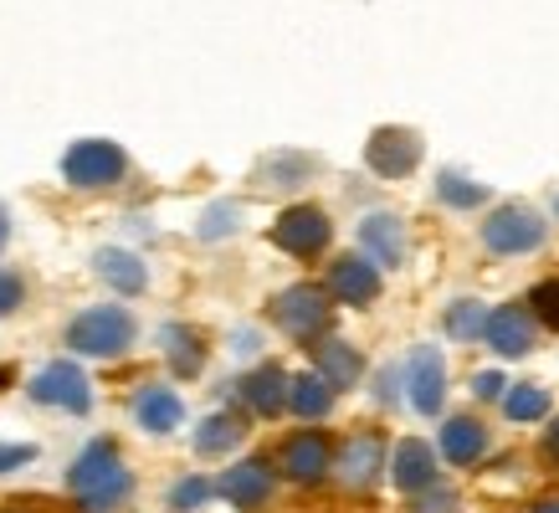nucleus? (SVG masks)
I'll use <instances>...</instances> for the list:
<instances>
[{
	"label": "nucleus",
	"instance_id": "obj_1",
	"mask_svg": "<svg viewBox=\"0 0 559 513\" xmlns=\"http://www.w3.org/2000/svg\"><path fill=\"white\" fill-rule=\"evenodd\" d=\"M68 488L78 498L83 513H114L123 498L134 493V473L123 467V452L114 437H98L78 452V462L68 467Z\"/></svg>",
	"mask_w": 559,
	"mask_h": 513
},
{
	"label": "nucleus",
	"instance_id": "obj_2",
	"mask_svg": "<svg viewBox=\"0 0 559 513\" xmlns=\"http://www.w3.org/2000/svg\"><path fill=\"white\" fill-rule=\"evenodd\" d=\"M267 319L283 329L288 339L319 344V339H329V329H334V298L323 293V283H293V288L267 298Z\"/></svg>",
	"mask_w": 559,
	"mask_h": 513
},
{
	"label": "nucleus",
	"instance_id": "obj_3",
	"mask_svg": "<svg viewBox=\"0 0 559 513\" xmlns=\"http://www.w3.org/2000/svg\"><path fill=\"white\" fill-rule=\"evenodd\" d=\"M129 344H134V319H129V308L98 303V308H83V313L68 324V349L72 355L114 359V355H123Z\"/></svg>",
	"mask_w": 559,
	"mask_h": 513
},
{
	"label": "nucleus",
	"instance_id": "obj_4",
	"mask_svg": "<svg viewBox=\"0 0 559 513\" xmlns=\"http://www.w3.org/2000/svg\"><path fill=\"white\" fill-rule=\"evenodd\" d=\"M544 241H549V222L524 201L498 205L488 222H483V247L492 256H528V252H539Z\"/></svg>",
	"mask_w": 559,
	"mask_h": 513
},
{
	"label": "nucleus",
	"instance_id": "obj_5",
	"mask_svg": "<svg viewBox=\"0 0 559 513\" xmlns=\"http://www.w3.org/2000/svg\"><path fill=\"white\" fill-rule=\"evenodd\" d=\"M129 175V154L114 144V139H78L68 154H62V180L78 190H108Z\"/></svg>",
	"mask_w": 559,
	"mask_h": 513
},
{
	"label": "nucleus",
	"instance_id": "obj_6",
	"mask_svg": "<svg viewBox=\"0 0 559 513\" xmlns=\"http://www.w3.org/2000/svg\"><path fill=\"white\" fill-rule=\"evenodd\" d=\"M380 473H385V437L380 431H349L340 446H334V473L344 493H374L380 488Z\"/></svg>",
	"mask_w": 559,
	"mask_h": 513
},
{
	"label": "nucleus",
	"instance_id": "obj_7",
	"mask_svg": "<svg viewBox=\"0 0 559 513\" xmlns=\"http://www.w3.org/2000/svg\"><path fill=\"white\" fill-rule=\"evenodd\" d=\"M277 467H283V478L298 482V488H319L329 473H334V437H323V431H293L288 442L277 446Z\"/></svg>",
	"mask_w": 559,
	"mask_h": 513
},
{
	"label": "nucleus",
	"instance_id": "obj_8",
	"mask_svg": "<svg viewBox=\"0 0 559 513\" xmlns=\"http://www.w3.org/2000/svg\"><path fill=\"white\" fill-rule=\"evenodd\" d=\"M32 401L68 410V416H87L93 410V385H87L78 359H51L47 370L32 380Z\"/></svg>",
	"mask_w": 559,
	"mask_h": 513
},
{
	"label": "nucleus",
	"instance_id": "obj_9",
	"mask_svg": "<svg viewBox=\"0 0 559 513\" xmlns=\"http://www.w3.org/2000/svg\"><path fill=\"white\" fill-rule=\"evenodd\" d=\"M329 237H334V226H329V216H323L319 205H288L277 222H272V247H283L288 256H319L323 247H329Z\"/></svg>",
	"mask_w": 559,
	"mask_h": 513
},
{
	"label": "nucleus",
	"instance_id": "obj_10",
	"mask_svg": "<svg viewBox=\"0 0 559 513\" xmlns=\"http://www.w3.org/2000/svg\"><path fill=\"white\" fill-rule=\"evenodd\" d=\"M401 380H406V401L421 410V416H437V410L447 406V359H441V349H431V344L411 349Z\"/></svg>",
	"mask_w": 559,
	"mask_h": 513
},
{
	"label": "nucleus",
	"instance_id": "obj_11",
	"mask_svg": "<svg viewBox=\"0 0 559 513\" xmlns=\"http://www.w3.org/2000/svg\"><path fill=\"white\" fill-rule=\"evenodd\" d=\"M380 267H374L370 256L359 252H344L334 256V267H329V283H323V293L334 298V303H349V308H370L374 298H380Z\"/></svg>",
	"mask_w": 559,
	"mask_h": 513
},
{
	"label": "nucleus",
	"instance_id": "obj_12",
	"mask_svg": "<svg viewBox=\"0 0 559 513\" xmlns=\"http://www.w3.org/2000/svg\"><path fill=\"white\" fill-rule=\"evenodd\" d=\"M277 488V467L267 457H241L237 467H226V478L216 482V493L241 513H257Z\"/></svg>",
	"mask_w": 559,
	"mask_h": 513
},
{
	"label": "nucleus",
	"instance_id": "obj_13",
	"mask_svg": "<svg viewBox=\"0 0 559 513\" xmlns=\"http://www.w3.org/2000/svg\"><path fill=\"white\" fill-rule=\"evenodd\" d=\"M365 159H370L374 175L406 180L421 165V134H411V129H374L370 144H365Z\"/></svg>",
	"mask_w": 559,
	"mask_h": 513
},
{
	"label": "nucleus",
	"instance_id": "obj_14",
	"mask_svg": "<svg viewBox=\"0 0 559 513\" xmlns=\"http://www.w3.org/2000/svg\"><path fill=\"white\" fill-rule=\"evenodd\" d=\"M437 467H441L437 446L421 442V437H406V442H395V452H390V482L406 498H416V493H426L431 482H441Z\"/></svg>",
	"mask_w": 559,
	"mask_h": 513
},
{
	"label": "nucleus",
	"instance_id": "obj_15",
	"mask_svg": "<svg viewBox=\"0 0 559 513\" xmlns=\"http://www.w3.org/2000/svg\"><path fill=\"white\" fill-rule=\"evenodd\" d=\"M288 385H293L288 370H283L277 359H262L257 370H247V375L237 380V395L247 401L252 416H283V410H288Z\"/></svg>",
	"mask_w": 559,
	"mask_h": 513
},
{
	"label": "nucleus",
	"instance_id": "obj_16",
	"mask_svg": "<svg viewBox=\"0 0 559 513\" xmlns=\"http://www.w3.org/2000/svg\"><path fill=\"white\" fill-rule=\"evenodd\" d=\"M483 339L498 349L503 359H524L539 339V324L528 319L524 303H503V308H488V329H483Z\"/></svg>",
	"mask_w": 559,
	"mask_h": 513
},
{
	"label": "nucleus",
	"instance_id": "obj_17",
	"mask_svg": "<svg viewBox=\"0 0 559 513\" xmlns=\"http://www.w3.org/2000/svg\"><path fill=\"white\" fill-rule=\"evenodd\" d=\"M359 247L374 267H401L406 262V222L390 216V211H374L359 222Z\"/></svg>",
	"mask_w": 559,
	"mask_h": 513
},
{
	"label": "nucleus",
	"instance_id": "obj_18",
	"mask_svg": "<svg viewBox=\"0 0 559 513\" xmlns=\"http://www.w3.org/2000/svg\"><path fill=\"white\" fill-rule=\"evenodd\" d=\"M437 442H441L437 457H447L452 467H473V462L488 457V427L477 421L473 410H467V416H447Z\"/></svg>",
	"mask_w": 559,
	"mask_h": 513
},
{
	"label": "nucleus",
	"instance_id": "obj_19",
	"mask_svg": "<svg viewBox=\"0 0 559 513\" xmlns=\"http://www.w3.org/2000/svg\"><path fill=\"white\" fill-rule=\"evenodd\" d=\"M134 421L150 437H170L180 421H186V401L170 391V385H144V391L134 395Z\"/></svg>",
	"mask_w": 559,
	"mask_h": 513
},
{
	"label": "nucleus",
	"instance_id": "obj_20",
	"mask_svg": "<svg viewBox=\"0 0 559 513\" xmlns=\"http://www.w3.org/2000/svg\"><path fill=\"white\" fill-rule=\"evenodd\" d=\"M313 375H323L329 385H334V395H340V391H349V385H359V375H365V355L344 339H319L313 344Z\"/></svg>",
	"mask_w": 559,
	"mask_h": 513
},
{
	"label": "nucleus",
	"instance_id": "obj_21",
	"mask_svg": "<svg viewBox=\"0 0 559 513\" xmlns=\"http://www.w3.org/2000/svg\"><path fill=\"white\" fill-rule=\"evenodd\" d=\"M93 273H98L108 288H119V293H144L150 288V267H144V256L123 252V247H98V252H93Z\"/></svg>",
	"mask_w": 559,
	"mask_h": 513
},
{
	"label": "nucleus",
	"instance_id": "obj_22",
	"mask_svg": "<svg viewBox=\"0 0 559 513\" xmlns=\"http://www.w3.org/2000/svg\"><path fill=\"white\" fill-rule=\"evenodd\" d=\"M159 344H165L170 370L180 380H195L205 370V334L195 324H165V329H159Z\"/></svg>",
	"mask_w": 559,
	"mask_h": 513
},
{
	"label": "nucleus",
	"instance_id": "obj_23",
	"mask_svg": "<svg viewBox=\"0 0 559 513\" xmlns=\"http://www.w3.org/2000/svg\"><path fill=\"white\" fill-rule=\"evenodd\" d=\"M241 442H247V416H237V410H216V416H205L195 427V452L201 457H226Z\"/></svg>",
	"mask_w": 559,
	"mask_h": 513
},
{
	"label": "nucleus",
	"instance_id": "obj_24",
	"mask_svg": "<svg viewBox=\"0 0 559 513\" xmlns=\"http://www.w3.org/2000/svg\"><path fill=\"white\" fill-rule=\"evenodd\" d=\"M288 410H293V416H304V421H323V416L334 410V385H329L323 375H313V370L293 375V385H288Z\"/></svg>",
	"mask_w": 559,
	"mask_h": 513
},
{
	"label": "nucleus",
	"instance_id": "obj_25",
	"mask_svg": "<svg viewBox=\"0 0 559 513\" xmlns=\"http://www.w3.org/2000/svg\"><path fill=\"white\" fill-rule=\"evenodd\" d=\"M549 410H555V401H549V391L544 385H509L503 391V416L509 421H549Z\"/></svg>",
	"mask_w": 559,
	"mask_h": 513
},
{
	"label": "nucleus",
	"instance_id": "obj_26",
	"mask_svg": "<svg viewBox=\"0 0 559 513\" xmlns=\"http://www.w3.org/2000/svg\"><path fill=\"white\" fill-rule=\"evenodd\" d=\"M441 329H447V339H457V344H477V339H483V329H488V308L477 303V298H457V303L447 308V319H441Z\"/></svg>",
	"mask_w": 559,
	"mask_h": 513
},
{
	"label": "nucleus",
	"instance_id": "obj_27",
	"mask_svg": "<svg viewBox=\"0 0 559 513\" xmlns=\"http://www.w3.org/2000/svg\"><path fill=\"white\" fill-rule=\"evenodd\" d=\"M524 308H528V319H534V324H539V329H549V334H559V273L539 277V283L528 288Z\"/></svg>",
	"mask_w": 559,
	"mask_h": 513
},
{
	"label": "nucleus",
	"instance_id": "obj_28",
	"mask_svg": "<svg viewBox=\"0 0 559 513\" xmlns=\"http://www.w3.org/2000/svg\"><path fill=\"white\" fill-rule=\"evenodd\" d=\"M437 195H441V205H452V211H473V205L488 201V186H477V180H462L457 170H441V175H437Z\"/></svg>",
	"mask_w": 559,
	"mask_h": 513
},
{
	"label": "nucleus",
	"instance_id": "obj_29",
	"mask_svg": "<svg viewBox=\"0 0 559 513\" xmlns=\"http://www.w3.org/2000/svg\"><path fill=\"white\" fill-rule=\"evenodd\" d=\"M237 222H241L237 205H231V201H216V205H211V211L201 216V237H205V241L231 237V231H237Z\"/></svg>",
	"mask_w": 559,
	"mask_h": 513
},
{
	"label": "nucleus",
	"instance_id": "obj_30",
	"mask_svg": "<svg viewBox=\"0 0 559 513\" xmlns=\"http://www.w3.org/2000/svg\"><path fill=\"white\" fill-rule=\"evenodd\" d=\"M211 493H216V482H205V478H180V482L170 488V509H175V513H190V509H201Z\"/></svg>",
	"mask_w": 559,
	"mask_h": 513
},
{
	"label": "nucleus",
	"instance_id": "obj_31",
	"mask_svg": "<svg viewBox=\"0 0 559 513\" xmlns=\"http://www.w3.org/2000/svg\"><path fill=\"white\" fill-rule=\"evenodd\" d=\"M457 509V493L447 482H431L426 493H416V513H452Z\"/></svg>",
	"mask_w": 559,
	"mask_h": 513
},
{
	"label": "nucleus",
	"instance_id": "obj_32",
	"mask_svg": "<svg viewBox=\"0 0 559 513\" xmlns=\"http://www.w3.org/2000/svg\"><path fill=\"white\" fill-rule=\"evenodd\" d=\"M21 303H26V283H21L16 273H0V319L16 313Z\"/></svg>",
	"mask_w": 559,
	"mask_h": 513
},
{
	"label": "nucleus",
	"instance_id": "obj_33",
	"mask_svg": "<svg viewBox=\"0 0 559 513\" xmlns=\"http://www.w3.org/2000/svg\"><path fill=\"white\" fill-rule=\"evenodd\" d=\"M32 457H36V446H26V442H0V478H5V473H16V467H26Z\"/></svg>",
	"mask_w": 559,
	"mask_h": 513
},
{
	"label": "nucleus",
	"instance_id": "obj_34",
	"mask_svg": "<svg viewBox=\"0 0 559 513\" xmlns=\"http://www.w3.org/2000/svg\"><path fill=\"white\" fill-rule=\"evenodd\" d=\"M503 391H509V380L498 375V370H483V375H473V395H477V401H503Z\"/></svg>",
	"mask_w": 559,
	"mask_h": 513
},
{
	"label": "nucleus",
	"instance_id": "obj_35",
	"mask_svg": "<svg viewBox=\"0 0 559 513\" xmlns=\"http://www.w3.org/2000/svg\"><path fill=\"white\" fill-rule=\"evenodd\" d=\"M374 395H380V406H395V401H401V370H380Z\"/></svg>",
	"mask_w": 559,
	"mask_h": 513
},
{
	"label": "nucleus",
	"instance_id": "obj_36",
	"mask_svg": "<svg viewBox=\"0 0 559 513\" xmlns=\"http://www.w3.org/2000/svg\"><path fill=\"white\" fill-rule=\"evenodd\" d=\"M544 457H549V462L559 467V416L549 421V427H544Z\"/></svg>",
	"mask_w": 559,
	"mask_h": 513
},
{
	"label": "nucleus",
	"instance_id": "obj_37",
	"mask_svg": "<svg viewBox=\"0 0 559 513\" xmlns=\"http://www.w3.org/2000/svg\"><path fill=\"white\" fill-rule=\"evenodd\" d=\"M528 513H559V493L555 498H539V503H534Z\"/></svg>",
	"mask_w": 559,
	"mask_h": 513
},
{
	"label": "nucleus",
	"instance_id": "obj_38",
	"mask_svg": "<svg viewBox=\"0 0 559 513\" xmlns=\"http://www.w3.org/2000/svg\"><path fill=\"white\" fill-rule=\"evenodd\" d=\"M11 241V216H5V205H0V247Z\"/></svg>",
	"mask_w": 559,
	"mask_h": 513
},
{
	"label": "nucleus",
	"instance_id": "obj_39",
	"mask_svg": "<svg viewBox=\"0 0 559 513\" xmlns=\"http://www.w3.org/2000/svg\"><path fill=\"white\" fill-rule=\"evenodd\" d=\"M555 216H559V190H555Z\"/></svg>",
	"mask_w": 559,
	"mask_h": 513
},
{
	"label": "nucleus",
	"instance_id": "obj_40",
	"mask_svg": "<svg viewBox=\"0 0 559 513\" xmlns=\"http://www.w3.org/2000/svg\"><path fill=\"white\" fill-rule=\"evenodd\" d=\"M0 513H26V509H0Z\"/></svg>",
	"mask_w": 559,
	"mask_h": 513
}]
</instances>
